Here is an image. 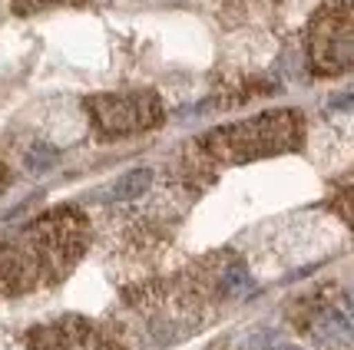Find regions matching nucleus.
Masks as SVG:
<instances>
[{"label":"nucleus","mask_w":354,"mask_h":350,"mask_svg":"<svg viewBox=\"0 0 354 350\" xmlns=\"http://www.w3.org/2000/svg\"><path fill=\"white\" fill-rule=\"evenodd\" d=\"M63 3H80V0H14L17 14H37L46 7H63Z\"/></svg>","instance_id":"6e6552de"},{"label":"nucleus","mask_w":354,"mask_h":350,"mask_svg":"<svg viewBox=\"0 0 354 350\" xmlns=\"http://www.w3.org/2000/svg\"><path fill=\"white\" fill-rule=\"evenodd\" d=\"M153 185V172L149 168H136V172H126L120 182L113 185V198L116 202H136L146 188Z\"/></svg>","instance_id":"423d86ee"},{"label":"nucleus","mask_w":354,"mask_h":350,"mask_svg":"<svg viewBox=\"0 0 354 350\" xmlns=\"http://www.w3.org/2000/svg\"><path fill=\"white\" fill-rule=\"evenodd\" d=\"M328 205H331V212L338 215V218H344L354 229V172L348 179H341V185L335 188V195H331Z\"/></svg>","instance_id":"0eeeda50"},{"label":"nucleus","mask_w":354,"mask_h":350,"mask_svg":"<svg viewBox=\"0 0 354 350\" xmlns=\"http://www.w3.org/2000/svg\"><path fill=\"white\" fill-rule=\"evenodd\" d=\"M232 3H252V0H232ZM259 3H278V0H259Z\"/></svg>","instance_id":"9b49d317"},{"label":"nucleus","mask_w":354,"mask_h":350,"mask_svg":"<svg viewBox=\"0 0 354 350\" xmlns=\"http://www.w3.org/2000/svg\"><path fill=\"white\" fill-rule=\"evenodd\" d=\"M86 113L93 129L103 139H120L133 133H149L162 122V103L156 93H109V96H90Z\"/></svg>","instance_id":"20e7f679"},{"label":"nucleus","mask_w":354,"mask_h":350,"mask_svg":"<svg viewBox=\"0 0 354 350\" xmlns=\"http://www.w3.org/2000/svg\"><path fill=\"white\" fill-rule=\"evenodd\" d=\"M285 350H301V347H285Z\"/></svg>","instance_id":"f8f14e48"},{"label":"nucleus","mask_w":354,"mask_h":350,"mask_svg":"<svg viewBox=\"0 0 354 350\" xmlns=\"http://www.w3.org/2000/svg\"><path fill=\"white\" fill-rule=\"evenodd\" d=\"M305 53L315 77L354 70V0H324L305 30Z\"/></svg>","instance_id":"7ed1b4c3"},{"label":"nucleus","mask_w":354,"mask_h":350,"mask_svg":"<svg viewBox=\"0 0 354 350\" xmlns=\"http://www.w3.org/2000/svg\"><path fill=\"white\" fill-rule=\"evenodd\" d=\"M305 142V119L298 109H272L262 116H252L235 126L212 129L192 142V159L189 166L199 172H212L222 166H242L252 159H268V155L295 153Z\"/></svg>","instance_id":"f03ea898"},{"label":"nucleus","mask_w":354,"mask_h":350,"mask_svg":"<svg viewBox=\"0 0 354 350\" xmlns=\"http://www.w3.org/2000/svg\"><path fill=\"white\" fill-rule=\"evenodd\" d=\"M3 182H7V168H3V162H0V188H3Z\"/></svg>","instance_id":"9d476101"},{"label":"nucleus","mask_w":354,"mask_h":350,"mask_svg":"<svg viewBox=\"0 0 354 350\" xmlns=\"http://www.w3.org/2000/svg\"><path fill=\"white\" fill-rule=\"evenodd\" d=\"M348 314H351V318H354V288L348 291Z\"/></svg>","instance_id":"1a4fd4ad"},{"label":"nucleus","mask_w":354,"mask_h":350,"mask_svg":"<svg viewBox=\"0 0 354 350\" xmlns=\"http://www.w3.org/2000/svg\"><path fill=\"white\" fill-rule=\"evenodd\" d=\"M86 248V218L73 208L40 215L30 225L0 235V294L57 284Z\"/></svg>","instance_id":"f257e3e1"},{"label":"nucleus","mask_w":354,"mask_h":350,"mask_svg":"<svg viewBox=\"0 0 354 350\" xmlns=\"http://www.w3.org/2000/svg\"><path fill=\"white\" fill-rule=\"evenodd\" d=\"M30 350H120L113 331H106L103 324L80 318H66L57 324L37 327L27 337Z\"/></svg>","instance_id":"39448f33"}]
</instances>
